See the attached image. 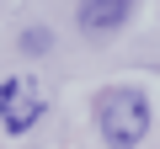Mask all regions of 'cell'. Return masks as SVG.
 <instances>
[{"instance_id":"obj_1","label":"cell","mask_w":160,"mask_h":149,"mask_svg":"<svg viewBox=\"0 0 160 149\" xmlns=\"http://www.w3.org/2000/svg\"><path fill=\"white\" fill-rule=\"evenodd\" d=\"M149 123H155V112H149V96H144L139 85H112V91L96 96V128H102V138H107L112 149L144 144Z\"/></svg>"},{"instance_id":"obj_2","label":"cell","mask_w":160,"mask_h":149,"mask_svg":"<svg viewBox=\"0 0 160 149\" xmlns=\"http://www.w3.org/2000/svg\"><path fill=\"white\" fill-rule=\"evenodd\" d=\"M38 117H43V96H38L32 80H22V74H16V80L0 85V123H6L11 133H27Z\"/></svg>"},{"instance_id":"obj_3","label":"cell","mask_w":160,"mask_h":149,"mask_svg":"<svg viewBox=\"0 0 160 149\" xmlns=\"http://www.w3.org/2000/svg\"><path fill=\"white\" fill-rule=\"evenodd\" d=\"M128 16H133V0H80V11H75V22H80L86 37H107Z\"/></svg>"},{"instance_id":"obj_4","label":"cell","mask_w":160,"mask_h":149,"mask_svg":"<svg viewBox=\"0 0 160 149\" xmlns=\"http://www.w3.org/2000/svg\"><path fill=\"white\" fill-rule=\"evenodd\" d=\"M48 48H53V32L48 27H27L22 32V53H48Z\"/></svg>"}]
</instances>
